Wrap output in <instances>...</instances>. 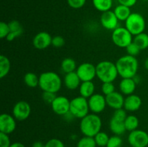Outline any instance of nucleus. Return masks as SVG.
I'll return each mask as SVG.
<instances>
[{"mask_svg":"<svg viewBox=\"0 0 148 147\" xmlns=\"http://www.w3.org/2000/svg\"><path fill=\"white\" fill-rule=\"evenodd\" d=\"M119 76L124 78H134L137 75L139 63L134 56L125 55L120 57L116 62Z\"/></svg>","mask_w":148,"mask_h":147,"instance_id":"f257e3e1","label":"nucleus"},{"mask_svg":"<svg viewBox=\"0 0 148 147\" xmlns=\"http://www.w3.org/2000/svg\"><path fill=\"white\" fill-rule=\"evenodd\" d=\"M102 120L98 114H88L82 118L79 123V129L85 136L94 137L101 131Z\"/></svg>","mask_w":148,"mask_h":147,"instance_id":"f03ea898","label":"nucleus"},{"mask_svg":"<svg viewBox=\"0 0 148 147\" xmlns=\"http://www.w3.org/2000/svg\"><path fill=\"white\" fill-rule=\"evenodd\" d=\"M62 86L60 76L54 71H45L39 76V87L43 92L57 93Z\"/></svg>","mask_w":148,"mask_h":147,"instance_id":"7ed1b4c3","label":"nucleus"},{"mask_svg":"<svg viewBox=\"0 0 148 147\" xmlns=\"http://www.w3.org/2000/svg\"><path fill=\"white\" fill-rule=\"evenodd\" d=\"M118 76L116 63L110 61H103L96 65V76L103 83L114 82Z\"/></svg>","mask_w":148,"mask_h":147,"instance_id":"20e7f679","label":"nucleus"},{"mask_svg":"<svg viewBox=\"0 0 148 147\" xmlns=\"http://www.w3.org/2000/svg\"><path fill=\"white\" fill-rule=\"evenodd\" d=\"M145 27V20L140 13H132L125 21V27L133 36L144 33Z\"/></svg>","mask_w":148,"mask_h":147,"instance_id":"39448f33","label":"nucleus"},{"mask_svg":"<svg viewBox=\"0 0 148 147\" xmlns=\"http://www.w3.org/2000/svg\"><path fill=\"white\" fill-rule=\"evenodd\" d=\"M90 108L88 99L82 96H78L70 100L69 112L75 117V118L82 119L89 114Z\"/></svg>","mask_w":148,"mask_h":147,"instance_id":"423d86ee","label":"nucleus"},{"mask_svg":"<svg viewBox=\"0 0 148 147\" xmlns=\"http://www.w3.org/2000/svg\"><path fill=\"white\" fill-rule=\"evenodd\" d=\"M133 35L125 27H118L112 31L111 39L114 45L119 48H126L133 42Z\"/></svg>","mask_w":148,"mask_h":147,"instance_id":"0eeeda50","label":"nucleus"},{"mask_svg":"<svg viewBox=\"0 0 148 147\" xmlns=\"http://www.w3.org/2000/svg\"><path fill=\"white\" fill-rule=\"evenodd\" d=\"M128 142L132 147H147L148 133L140 129L131 131L128 135Z\"/></svg>","mask_w":148,"mask_h":147,"instance_id":"6e6552de","label":"nucleus"},{"mask_svg":"<svg viewBox=\"0 0 148 147\" xmlns=\"http://www.w3.org/2000/svg\"><path fill=\"white\" fill-rule=\"evenodd\" d=\"M76 72L81 82L92 81L96 76V66L88 62L82 63L77 66Z\"/></svg>","mask_w":148,"mask_h":147,"instance_id":"1a4fd4ad","label":"nucleus"},{"mask_svg":"<svg viewBox=\"0 0 148 147\" xmlns=\"http://www.w3.org/2000/svg\"><path fill=\"white\" fill-rule=\"evenodd\" d=\"M31 112L30 104L24 100L16 102L12 109V115L17 121H24L29 118Z\"/></svg>","mask_w":148,"mask_h":147,"instance_id":"9d476101","label":"nucleus"},{"mask_svg":"<svg viewBox=\"0 0 148 147\" xmlns=\"http://www.w3.org/2000/svg\"><path fill=\"white\" fill-rule=\"evenodd\" d=\"M90 111L92 113L99 114L106 109L107 103L105 95L102 94H94L88 99Z\"/></svg>","mask_w":148,"mask_h":147,"instance_id":"9b49d317","label":"nucleus"},{"mask_svg":"<svg viewBox=\"0 0 148 147\" xmlns=\"http://www.w3.org/2000/svg\"><path fill=\"white\" fill-rule=\"evenodd\" d=\"M17 127V120L13 115L2 113L0 115V133L10 134L14 132Z\"/></svg>","mask_w":148,"mask_h":147,"instance_id":"f8f14e48","label":"nucleus"},{"mask_svg":"<svg viewBox=\"0 0 148 147\" xmlns=\"http://www.w3.org/2000/svg\"><path fill=\"white\" fill-rule=\"evenodd\" d=\"M52 110L58 115H64L69 112L70 100L66 97L56 96L53 102L51 104Z\"/></svg>","mask_w":148,"mask_h":147,"instance_id":"ddd939ff","label":"nucleus"},{"mask_svg":"<svg viewBox=\"0 0 148 147\" xmlns=\"http://www.w3.org/2000/svg\"><path fill=\"white\" fill-rule=\"evenodd\" d=\"M101 24L103 28L108 30H114L119 27V19L116 16L114 11H108L102 12L101 16Z\"/></svg>","mask_w":148,"mask_h":147,"instance_id":"4468645a","label":"nucleus"},{"mask_svg":"<svg viewBox=\"0 0 148 147\" xmlns=\"http://www.w3.org/2000/svg\"><path fill=\"white\" fill-rule=\"evenodd\" d=\"M52 37L47 32H40L34 36L33 39V45L36 49L43 50L51 45Z\"/></svg>","mask_w":148,"mask_h":147,"instance_id":"2eb2a0df","label":"nucleus"},{"mask_svg":"<svg viewBox=\"0 0 148 147\" xmlns=\"http://www.w3.org/2000/svg\"><path fill=\"white\" fill-rule=\"evenodd\" d=\"M124 99L122 94L119 92H114L110 95L106 96V103L108 107L114 109V110L121 108H124Z\"/></svg>","mask_w":148,"mask_h":147,"instance_id":"dca6fc26","label":"nucleus"},{"mask_svg":"<svg viewBox=\"0 0 148 147\" xmlns=\"http://www.w3.org/2000/svg\"><path fill=\"white\" fill-rule=\"evenodd\" d=\"M142 99L138 95H130L124 99V109L128 112H135L138 110L142 105Z\"/></svg>","mask_w":148,"mask_h":147,"instance_id":"f3484780","label":"nucleus"},{"mask_svg":"<svg viewBox=\"0 0 148 147\" xmlns=\"http://www.w3.org/2000/svg\"><path fill=\"white\" fill-rule=\"evenodd\" d=\"M137 84L133 78H124L120 82L119 87L122 95H128L134 94Z\"/></svg>","mask_w":148,"mask_h":147,"instance_id":"a211bd4d","label":"nucleus"},{"mask_svg":"<svg viewBox=\"0 0 148 147\" xmlns=\"http://www.w3.org/2000/svg\"><path fill=\"white\" fill-rule=\"evenodd\" d=\"M81 83L82 82L76 71L65 74L64 78V86L69 90L77 89L79 87Z\"/></svg>","mask_w":148,"mask_h":147,"instance_id":"6ab92c4d","label":"nucleus"},{"mask_svg":"<svg viewBox=\"0 0 148 147\" xmlns=\"http://www.w3.org/2000/svg\"><path fill=\"white\" fill-rule=\"evenodd\" d=\"M10 26V33L6 37L7 41H13L16 37H19L23 33V27L21 23L17 20H12L8 22Z\"/></svg>","mask_w":148,"mask_h":147,"instance_id":"aec40b11","label":"nucleus"},{"mask_svg":"<svg viewBox=\"0 0 148 147\" xmlns=\"http://www.w3.org/2000/svg\"><path fill=\"white\" fill-rule=\"evenodd\" d=\"M124 121L125 120L112 116V118L110 120L109 128L114 135H123L127 131L125 125H124Z\"/></svg>","mask_w":148,"mask_h":147,"instance_id":"412c9836","label":"nucleus"},{"mask_svg":"<svg viewBox=\"0 0 148 147\" xmlns=\"http://www.w3.org/2000/svg\"><path fill=\"white\" fill-rule=\"evenodd\" d=\"M95 86L92 81L89 82H82L79 87V92L80 96L88 99L95 94Z\"/></svg>","mask_w":148,"mask_h":147,"instance_id":"4be33fe9","label":"nucleus"},{"mask_svg":"<svg viewBox=\"0 0 148 147\" xmlns=\"http://www.w3.org/2000/svg\"><path fill=\"white\" fill-rule=\"evenodd\" d=\"M114 12L119 21L125 22L127 19L130 17V14H132L130 7L121 5V4H119L118 6H116V8L114 9Z\"/></svg>","mask_w":148,"mask_h":147,"instance_id":"5701e85b","label":"nucleus"},{"mask_svg":"<svg viewBox=\"0 0 148 147\" xmlns=\"http://www.w3.org/2000/svg\"><path fill=\"white\" fill-rule=\"evenodd\" d=\"M77 68L76 61L71 58H66L61 63V69L65 74L76 71Z\"/></svg>","mask_w":148,"mask_h":147,"instance_id":"b1692460","label":"nucleus"},{"mask_svg":"<svg viewBox=\"0 0 148 147\" xmlns=\"http://www.w3.org/2000/svg\"><path fill=\"white\" fill-rule=\"evenodd\" d=\"M11 69V62L4 55L0 56V78L3 79L10 72Z\"/></svg>","mask_w":148,"mask_h":147,"instance_id":"393cba45","label":"nucleus"},{"mask_svg":"<svg viewBox=\"0 0 148 147\" xmlns=\"http://www.w3.org/2000/svg\"><path fill=\"white\" fill-rule=\"evenodd\" d=\"M94 7L101 12L111 10L113 6V0H92Z\"/></svg>","mask_w":148,"mask_h":147,"instance_id":"a878e982","label":"nucleus"},{"mask_svg":"<svg viewBox=\"0 0 148 147\" xmlns=\"http://www.w3.org/2000/svg\"><path fill=\"white\" fill-rule=\"evenodd\" d=\"M139 124H140V121H139L138 118L134 115H127V118L124 121L126 130L130 132L137 130L139 126Z\"/></svg>","mask_w":148,"mask_h":147,"instance_id":"bb28decb","label":"nucleus"},{"mask_svg":"<svg viewBox=\"0 0 148 147\" xmlns=\"http://www.w3.org/2000/svg\"><path fill=\"white\" fill-rule=\"evenodd\" d=\"M24 82L28 87L36 88L39 86V76L33 72H27L24 76Z\"/></svg>","mask_w":148,"mask_h":147,"instance_id":"cd10ccee","label":"nucleus"},{"mask_svg":"<svg viewBox=\"0 0 148 147\" xmlns=\"http://www.w3.org/2000/svg\"><path fill=\"white\" fill-rule=\"evenodd\" d=\"M133 42L138 46L140 50H145L148 48V35L145 33L137 35L133 38Z\"/></svg>","mask_w":148,"mask_h":147,"instance_id":"c85d7f7f","label":"nucleus"},{"mask_svg":"<svg viewBox=\"0 0 148 147\" xmlns=\"http://www.w3.org/2000/svg\"><path fill=\"white\" fill-rule=\"evenodd\" d=\"M109 138L110 137L108 136V134L105 132H103V131H100L98 133H97L94 136V139H95L97 146L100 147H106Z\"/></svg>","mask_w":148,"mask_h":147,"instance_id":"c756f323","label":"nucleus"},{"mask_svg":"<svg viewBox=\"0 0 148 147\" xmlns=\"http://www.w3.org/2000/svg\"><path fill=\"white\" fill-rule=\"evenodd\" d=\"M97 144L95 143L94 137L85 136L78 141L77 144V147H96Z\"/></svg>","mask_w":148,"mask_h":147,"instance_id":"7c9ffc66","label":"nucleus"},{"mask_svg":"<svg viewBox=\"0 0 148 147\" xmlns=\"http://www.w3.org/2000/svg\"><path fill=\"white\" fill-rule=\"evenodd\" d=\"M123 145V141L120 135H114L109 138L106 147H121Z\"/></svg>","mask_w":148,"mask_h":147,"instance_id":"2f4dec72","label":"nucleus"},{"mask_svg":"<svg viewBox=\"0 0 148 147\" xmlns=\"http://www.w3.org/2000/svg\"><path fill=\"white\" fill-rule=\"evenodd\" d=\"M101 91L103 95L107 96L115 92V86L113 82H103L101 86Z\"/></svg>","mask_w":148,"mask_h":147,"instance_id":"473e14b6","label":"nucleus"},{"mask_svg":"<svg viewBox=\"0 0 148 147\" xmlns=\"http://www.w3.org/2000/svg\"><path fill=\"white\" fill-rule=\"evenodd\" d=\"M126 50H127V55H130V56L136 57V56L140 53V50H141L139 48L138 46H137L134 42H132V43H130V44L126 48Z\"/></svg>","mask_w":148,"mask_h":147,"instance_id":"72a5a7b5","label":"nucleus"},{"mask_svg":"<svg viewBox=\"0 0 148 147\" xmlns=\"http://www.w3.org/2000/svg\"><path fill=\"white\" fill-rule=\"evenodd\" d=\"M10 26L5 22H0V37L1 39L6 38L10 33Z\"/></svg>","mask_w":148,"mask_h":147,"instance_id":"f704fd0d","label":"nucleus"},{"mask_svg":"<svg viewBox=\"0 0 148 147\" xmlns=\"http://www.w3.org/2000/svg\"><path fill=\"white\" fill-rule=\"evenodd\" d=\"M45 147H65L63 141L58 138H51L45 144Z\"/></svg>","mask_w":148,"mask_h":147,"instance_id":"c9c22d12","label":"nucleus"},{"mask_svg":"<svg viewBox=\"0 0 148 147\" xmlns=\"http://www.w3.org/2000/svg\"><path fill=\"white\" fill-rule=\"evenodd\" d=\"M56 97V93L51 92H43V95H42V98L44 102L47 104H51Z\"/></svg>","mask_w":148,"mask_h":147,"instance_id":"e433bc0d","label":"nucleus"},{"mask_svg":"<svg viewBox=\"0 0 148 147\" xmlns=\"http://www.w3.org/2000/svg\"><path fill=\"white\" fill-rule=\"evenodd\" d=\"M68 5L73 9H80L86 3V0H66Z\"/></svg>","mask_w":148,"mask_h":147,"instance_id":"4c0bfd02","label":"nucleus"},{"mask_svg":"<svg viewBox=\"0 0 148 147\" xmlns=\"http://www.w3.org/2000/svg\"><path fill=\"white\" fill-rule=\"evenodd\" d=\"M65 40L62 36L56 35L52 37L51 45L55 48H61L64 46Z\"/></svg>","mask_w":148,"mask_h":147,"instance_id":"58836bf2","label":"nucleus"},{"mask_svg":"<svg viewBox=\"0 0 148 147\" xmlns=\"http://www.w3.org/2000/svg\"><path fill=\"white\" fill-rule=\"evenodd\" d=\"M11 144L8 134L0 133V147H10Z\"/></svg>","mask_w":148,"mask_h":147,"instance_id":"ea45409f","label":"nucleus"},{"mask_svg":"<svg viewBox=\"0 0 148 147\" xmlns=\"http://www.w3.org/2000/svg\"><path fill=\"white\" fill-rule=\"evenodd\" d=\"M119 4L127 6L128 7H132L134 6L137 3V0H118Z\"/></svg>","mask_w":148,"mask_h":147,"instance_id":"a19ab883","label":"nucleus"},{"mask_svg":"<svg viewBox=\"0 0 148 147\" xmlns=\"http://www.w3.org/2000/svg\"><path fill=\"white\" fill-rule=\"evenodd\" d=\"M63 117L65 118V120L67 121H72L74 118H75V117L70 112H68L67 113H66L64 115H63Z\"/></svg>","mask_w":148,"mask_h":147,"instance_id":"79ce46f5","label":"nucleus"},{"mask_svg":"<svg viewBox=\"0 0 148 147\" xmlns=\"http://www.w3.org/2000/svg\"><path fill=\"white\" fill-rule=\"evenodd\" d=\"M32 147H45V144L40 141H35L32 145Z\"/></svg>","mask_w":148,"mask_h":147,"instance_id":"37998d69","label":"nucleus"},{"mask_svg":"<svg viewBox=\"0 0 148 147\" xmlns=\"http://www.w3.org/2000/svg\"><path fill=\"white\" fill-rule=\"evenodd\" d=\"M10 147H25V146L20 142H14L12 143Z\"/></svg>","mask_w":148,"mask_h":147,"instance_id":"c03bdc74","label":"nucleus"},{"mask_svg":"<svg viewBox=\"0 0 148 147\" xmlns=\"http://www.w3.org/2000/svg\"><path fill=\"white\" fill-rule=\"evenodd\" d=\"M144 66H145V69L148 71V58H147V59H145V61Z\"/></svg>","mask_w":148,"mask_h":147,"instance_id":"a18cd8bd","label":"nucleus"},{"mask_svg":"<svg viewBox=\"0 0 148 147\" xmlns=\"http://www.w3.org/2000/svg\"><path fill=\"white\" fill-rule=\"evenodd\" d=\"M142 1H147L148 0H142Z\"/></svg>","mask_w":148,"mask_h":147,"instance_id":"49530a36","label":"nucleus"}]
</instances>
